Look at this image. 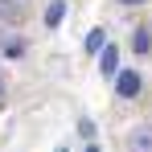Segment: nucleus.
<instances>
[{
    "instance_id": "nucleus-1",
    "label": "nucleus",
    "mask_w": 152,
    "mask_h": 152,
    "mask_svg": "<svg viewBox=\"0 0 152 152\" xmlns=\"http://www.w3.org/2000/svg\"><path fill=\"white\" fill-rule=\"evenodd\" d=\"M115 91H119V99H136L140 95V74L136 70H124V74L115 78Z\"/></svg>"
},
{
    "instance_id": "nucleus-2",
    "label": "nucleus",
    "mask_w": 152,
    "mask_h": 152,
    "mask_svg": "<svg viewBox=\"0 0 152 152\" xmlns=\"http://www.w3.org/2000/svg\"><path fill=\"white\" fill-rule=\"evenodd\" d=\"M127 148H132V152H152V127L148 124L136 127V132L127 136Z\"/></svg>"
},
{
    "instance_id": "nucleus-3",
    "label": "nucleus",
    "mask_w": 152,
    "mask_h": 152,
    "mask_svg": "<svg viewBox=\"0 0 152 152\" xmlns=\"http://www.w3.org/2000/svg\"><path fill=\"white\" fill-rule=\"evenodd\" d=\"M103 74H119V50L115 45H103V62H99Z\"/></svg>"
},
{
    "instance_id": "nucleus-4",
    "label": "nucleus",
    "mask_w": 152,
    "mask_h": 152,
    "mask_svg": "<svg viewBox=\"0 0 152 152\" xmlns=\"http://www.w3.org/2000/svg\"><path fill=\"white\" fill-rule=\"evenodd\" d=\"M25 12H21V4H12V0H0V21H8V25H17Z\"/></svg>"
},
{
    "instance_id": "nucleus-5",
    "label": "nucleus",
    "mask_w": 152,
    "mask_h": 152,
    "mask_svg": "<svg viewBox=\"0 0 152 152\" xmlns=\"http://www.w3.org/2000/svg\"><path fill=\"white\" fill-rule=\"evenodd\" d=\"M62 17H66V4H62V0H53V4H50V8H45V25H58V21H62Z\"/></svg>"
},
{
    "instance_id": "nucleus-6",
    "label": "nucleus",
    "mask_w": 152,
    "mask_h": 152,
    "mask_svg": "<svg viewBox=\"0 0 152 152\" xmlns=\"http://www.w3.org/2000/svg\"><path fill=\"white\" fill-rule=\"evenodd\" d=\"M103 45H107V33H103V29H91V37H86V50H91V53H99Z\"/></svg>"
},
{
    "instance_id": "nucleus-7",
    "label": "nucleus",
    "mask_w": 152,
    "mask_h": 152,
    "mask_svg": "<svg viewBox=\"0 0 152 152\" xmlns=\"http://www.w3.org/2000/svg\"><path fill=\"white\" fill-rule=\"evenodd\" d=\"M136 50H140V53H148V50H152V37H148V29H140V33H136Z\"/></svg>"
},
{
    "instance_id": "nucleus-8",
    "label": "nucleus",
    "mask_w": 152,
    "mask_h": 152,
    "mask_svg": "<svg viewBox=\"0 0 152 152\" xmlns=\"http://www.w3.org/2000/svg\"><path fill=\"white\" fill-rule=\"evenodd\" d=\"M124 4H144V0H124Z\"/></svg>"
},
{
    "instance_id": "nucleus-9",
    "label": "nucleus",
    "mask_w": 152,
    "mask_h": 152,
    "mask_svg": "<svg viewBox=\"0 0 152 152\" xmlns=\"http://www.w3.org/2000/svg\"><path fill=\"white\" fill-rule=\"evenodd\" d=\"M0 103H4V82H0Z\"/></svg>"
},
{
    "instance_id": "nucleus-10",
    "label": "nucleus",
    "mask_w": 152,
    "mask_h": 152,
    "mask_svg": "<svg viewBox=\"0 0 152 152\" xmlns=\"http://www.w3.org/2000/svg\"><path fill=\"white\" fill-rule=\"evenodd\" d=\"M86 152H99V148H86Z\"/></svg>"
},
{
    "instance_id": "nucleus-11",
    "label": "nucleus",
    "mask_w": 152,
    "mask_h": 152,
    "mask_svg": "<svg viewBox=\"0 0 152 152\" xmlns=\"http://www.w3.org/2000/svg\"><path fill=\"white\" fill-rule=\"evenodd\" d=\"M58 152H66V148H58Z\"/></svg>"
}]
</instances>
